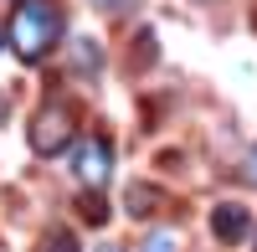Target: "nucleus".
<instances>
[{
  "label": "nucleus",
  "mask_w": 257,
  "mask_h": 252,
  "mask_svg": "<svg viewBox=\"0 0 257 252\" xmlns=\"http://www.w3.org/2000/svg\"><path fill=\"white\" fill-rule=\"evenodd\" d=\"M160 196H149V185H128V216H149V206Z\"/></svg>",
  "instance_id": "obj_6"
},
{
  "label": "nucleus",
  "mask_w": 257,
  "mask_h": 252,
  "mask_svg": "<svg viewBox=\"0 0 257 252\" xmlns=\"http://www.w3.org/2000/svg\"><path fill=\"white\" fill-rule=\"evenodd\" d=\"M62 41V6L57 0H21L11 16V47L21 62H41Z\"/></svg>",
  "instance_id": "obj_1"
},
{
  "label": "nucleus",
  "mask_w": 257,
  "mask_h": 252,
  "mask_svg": "<svg viewBox=\"0 0 257 252\" xmlns=\"http://www.w3.org/2000/svg\"><path fill=\"white\" fill-rule=\"evenodd\" d=\"M36 252H77V237L67 232V226H52V232H41Z\"/></svg>",
  "instance_id": "obj_5"
},
{
  "label": "nucleus",
  "mask_w": 257,
  "mask_h": 252,
  "mask_svg": "<svg viewBox=\"0 0 257 252\" xmlns=\"http://www.w3.org/2000/svg\"><path fill=\"white\" fill-rule=\"evenodd\" d=\"M103 252H118V247H103Z\"/></svg>",
  "instance_id": "obj_11"
},
{
  "label": "nucleus",
  "mask_w": 257,
  "mask_h": 252,
  "mask_svg": "<svg viewBox=\"0 0 257 252\" xmlns=\"http://www.w3.org/2000/svg\"><path fill=\"white\" fill-rule=\"evenodd\" d=\"M247 180H252V185H257V150H252V155H247Z\"/></svg>",
  "instance_id": "obj_9"
},
{
  "label": "nucleus",
  "mask_w": 257,
  "mask_h": 252,
  "mask_svg": "<svg viewBox=\"0 0 257 252\" xmlns=\"http://www.w3.org/2000/svg\"><path fill=\"white\" fill-rule=\"evenodd\" d=\"M67 144H72V103L47 98L41 113L31 118V150L36 155H62Z\"/></svg>",
  "instance_id": "obj_2"
},
{
  "label": "nucleus",
  "mask_w": 257,
  "mask_h": 252,
  "mask_svg": "<svg viewBox=\"0 0 257 252\" xmlns=\"http://www.w3.org/2000/svg\"><path fill=\"white\" fill-rule=\"evenodd\" d=\"M0 47H6V36H0Z\"/></svg>",
  "instance_id": "obj_12"
},
{
  "label": "nucleus",
  "mask_w": 257,
  "mask_h": 252,
  "mask_svg": "<svg viewBox=\"0 0 257 252\" xmlns=\"http://www.w3.org/2000/svg\"><path fill=\"white\" fill-rule=\"evenodd\" d=\"M103 11H128V0H98Z\"/></svg>",
  "instance_id": "obj_10"
},
{
  "label": "nucleus",
  "mask_w": 257,
  "mask_h": 252,
  "mask_svg": "<svg viewBox=\"0 0 257 252\" xmlns=\"http://www.w3.org/2000/svg\"><path fill=\"white\" fill-rule=\"evenodd\" d=\"M103 216H108V211H103V196H98V191H93V196H88V201H82V221H93V226H98V221H103Z\"/></svg>",
  "instance_id": "obj_7"
},
{
  "label": "nucleus",
  "mask_w": 257,
  "mask_h": 252,
  "mask_svg": "<svg viewBox=\"0 0 257 252\" xmlns=\"http://www.w3.org/2000/svg\"><path fill=\"white\" fill-rule=\"evenodd\" d=\"M139 252H175V237H170V232H155L149 242H139Z\"/></svg>",
  "instance_id": "obj_8"
},
{
  "label": "nucleus",
  "mask_w": 257,
  "mask_h": 252,
  "mask_svg": "<svg viewBox=\"0 0 257 252\" xmlns=\"http://www.w3.org/2000/svg\"><path fill=\"white\" fill-rule=\"evenodd\" d=\"M211 232H216V242L237 247V242L252 232V216H247V206H237V201H221V206H211Z\"/></svg>",
  "instance_id": "obj_4"
},
{
  "label": "nucleus",
  "mask_w": 257,
  "mask_h": 252,
  "mask_svg": "<svg viewBox=\"0 0 257 252\" xmlns=\"http://www.w3.org/2000/svg\"><path fill=\"white\" fill-rule=\"evenodd\" d=\"M72 175L88 185V191H103L108 175H113V144L98 139V134H88V139L72 150Z\"/></svg>",
  "instance_id": "obj_3"
}]
</instances>
